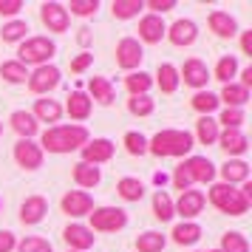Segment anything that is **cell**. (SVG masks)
<instances>
[{
  "mask_svg": "<svg viewBox=\"0 0 252 252\" xmlns=\"http://www.w3.org/2000/svg\"><path fill=\"white\" fill-rule=\"evenodd\" d=\"M88 130L82 125H51L40 139V150L43 153H71V150H80L88 142Z\"/></svg>",
  "mask_w": 252,
  "mask_h": 252,
  "instance_id": "6da1fadb",
  "label": "cell"
},
{
  "mask_svg": "<svg viewBox=\"0 0 252 252\" xmlns=\"http://www.w3.org/2000/svg\"><path fill=\"white\" fill-rule=\"evenodd\" d=\"M195 148V139L190 130H176V127H164L159 130L153 139H148V153L159 156V159H179V156H187L190 150Z\"/></svg>",
  "mask_w": 252,
  "mask_h": 252,
  "instance_id": "7a4b0ae2",
  "label": "cell"
},
{
  "mask_svg": "<svg viewBox=\"0 0 252 252\" xmlns=\"http://www.w3.org/2000/svg\"><path fill=\"white\" fill-rule=\"evenodd\" d=\"M216 179V164L207 156H187L173 173V187L176 190H193V184H213Z\"/></svg>",
  "mask_w": 252,
  "mask_h": 252,
  "instance_id": "3957f363",
  "label": "cell"
},
{
  "mask_svg": "<svg viewBox=\"0 0 252 252\" xmlns=\"http://www.w3.org/2000/svg\"><path fill=\"white\" fill-rule=\"evenodd\" d=\"M210 204L221 210V213H227V216H244L250 210V198L241 193L238 187L218 182L210 187Z\"/></svg>",
  "mask_w": 252,
  "mask_h": 252,
  "instance_id": "277c9868",
  "label": "cell"
},
{
  "mask_svg": "<svg viewBox=\"0 0 252 252\" xmlns=\"http://www.w3.org/2000/svg\"><path fill=\"white\" fill-rule=\"evenodd\" d=\"M17 54L20 60L17 63H23V65H48V60L57 54V46H54V40H48V37H26L20 48H17Z\"/></svg>",
  "mask_w": 252,
  "mask_h": 252,
  "instance_id": "5b68a950",
  "label": "cell"
},
{
  "mask_svg": "<svg viewBox=\"0 0 252 252\" xmlns=\"http://www.w3.org/2000/svg\"><path fill=\"white\" fill-rule=\"evenodd\" d=\"M127 227V213L122 207H94L91 210V232H119Z\"/></svg>",
  "mask_w": 252,
  "mask_h": 252,
  "instance_id": "8992f818",
  "label": "cell"
},
{
  "mask_svg": "<svg viewBox=\"0 0 252 252\" xmlns=\"http://www.w3.org/2000/svg\"><path fill=\"white\" fill-rule=\"evenodd\" d=\"M145 60V48L139 43L136 37H122L116 43V65L125 71H136Z\"/></svg>",
  "mask_w": 252,
  "mask_h": 252,
  "instance_id": "52a82bcc",
  "label": "cell"
},
{
  "mask_svg": "<svg viewBox=\"0 0 252 252\" xmlns=\"http://www.w3.org/2000/svg\"><path fill=\"white\" fill-rule=\"evenodd\" d=\"M60 68L57 65H40V68H34L32 74H29V91L32 94H48V91H54L60 85Z\"/></svg>",
  "mask_w": 252,
  "mask_h": 252,
  "instance_id": "ba28073f",
  "label": "cell"
},
{
  "mask_svg": "<svg viewBox=\"0 0 252 252\" xmlns=\"http://www.w3.org/2000/svg\"><path fill=\"white\" fill-rule=\"evenodd\" d=\"M82 161L85 164H105V161H111L114 159V150H116V145L111 142V139H88L85 145H82Z\"/></svg>",
  "mask_w": 252,
  "mask_h": 252,
  "instance_id": "9c48e42d",
  "label": "cell"
},
{
  "mask_svg": "<svg viewBox=\"0 0 252 252\" xmlns=\"http://www.w3.org/2000/svg\"><path fill=\"white\" fill-rule=\"evenodd\" d=\"M14 161L23 167V170H37L43 167V150L34 139H17L14 145Z\"/></svg>",
  "mask_w": 252,
  "mask_h": 252,
  "instance_id": "30bf717a",
  "label": "cell"
},
{
  "mask_svg": "<svg viewBox=\"0 0 252 252\" xmlns=\"http://www.w3.org/2000/svg\"><path fill=\"white\" fill-rule=\"evenodd\" d=\"M207 80H210V68H207L201 60H195V57H190L182 65V71H179V82L190 85V88H195V91H204Z\"/></svg>",
  "mask_w": 252,
  "mask_h": 252,
  "instance_id": "8fae6325",
  "label": "cell"
},
{
  "mask_svg": "<svg viewBox=\"0 0 252 252\" xmlns=\"http://www.w3.org/2000/svg\"><path fill=\"white\" fill-rule=\"evenodd\" d=\"M40 17H43V26L48 32H57V34L68 32V26H71V17L63 3H43L40 6Z\"/></svg>",
  "mask_w": 252,
  "mask_h": 252,
  "instance_id": "7c38bea8",
  "label": "cell"
},
{
  "mask_svg": "<svg viewBox=\"0 0 252 252\" xmlns=\"http://www.w3.org/2000/svg\"><path fill=\"white\" fill-rule=\"evenodd\" d=\"M63 213L71 218H80V216H91L94 210V198L91 193H85V190H68V193L63 195Z\"/></svg>",
  "mask_w": 252,
  "mask_h": 252,
  "instance_id": "4fadbf2b",
  "label": "cell"
},
{
  "mask_svg": "<svg viewBox=\"0 0 252 252\" xmlns=\"http://www.w3.org/2000/svg\"><path fill=\"white\" fill-rule=\"evenodd\" d=\"M204 204H207V195L201 193V190H184V193L179 195V201H173V210H176L184 221H190V218L201 216Z\"/></svg>",
  "mask_w": 252,
  "mask_h": 252,
  "instance_id": "5bb4252c",
  "label": "cell"
},
{
  "mask_svg": "<svg viewBox=\"0 0 252 252\" xmlns=\"http://www.w3.org/2000/svg\"><path fill=\"white\" fill-rule=\"evenodd\" d=\"M167 40H170L173 46H193L195 43V37H198V26L193 23V20H187V17H182V20H176L173 26H167Z\"/></svg>",
  "mask_w": 252,
  "mask_h": 252,
  "instance_id": "9a60e30c",
  "label": "cell"
},
{
  "mask_svg": "<svg viewBox=\"0 0 252 252\" xmlns=\"http://www.w3.org/2000/svg\"><path fill=\"white\" fill-rule=\"evenodd\" d=\"M63 238H65V244H68V250L85 252V250H91V247H94L96 235H94L85 224H68V227L63 229Z\"/></svg>",
  "mask_w": 252,
  "mask_h": 252,
  "instance_id": "2e32d148",
  "label": "cell"
},
{
  "mask_svg": "<svg viewBox=\"0 0 252 252\" xmlns=\"http://www.w3.org/2000/svg\"><path fill=\"white\" fill-rule=\"evenodd\" d=\"M167 34V26L161 20L159 14H145L142 20H139V43H161Z\"/></svg>",
  "mask_w": 252,
  "mask_h": 252,
  "instance_id": "e0dca14e",
  "label": "cell"
},
{
  "mask_svg": "<svg viewBox=\"0 0 252 252\" xmlns=\"http://www.w3.org/2000/svg\"><path fill=\"white\" fill-rule=\"evenodd\" d=\"M48 213V201L43 195H29L23 204H20V221L23 224H40Z\"/></svg>",
  "mask_w": 252,
  "mask_h": 252,
  "instance_id": "ac0fdd59",
  "label": "cell"
},
{
  "mask_svg": "<svg viewBox=\"0 0 252 252\" xmlns=\"http://www.w3.org/2000/svg\"><path fill=\"white\" fill-rule=\"evenodd\" d=\"M218 145L229 156H244L250 150V139L244 136V130H221L218 133Z\"/></svg>",
  "mask_w": 252,
  "mask_h": 252,
  "instance_id": "d6986e66",
  "label": "cell"
},
{
  "mask_svg": "<svg viewBox=\"0 0 252 252\" xmlns=\"http://www.w3.org/2000/svg\"><path fill=\"white\" fill-rule=\"evenodd\" d=\"M210 32H216L218 37H235L238 34V20L232 17L229 12H221V9H216V12H210Z\"/></svg>",
  "mask_w": 252,
  "mask_h": 252,
  "instance_id": "ffe728a7",
  "label": "cell"
},
{
  "mask_svg": "<svg viewBox=\"0 0 252 252\" xmlns=\"http://www.w3.org/2000/svg\"><path fill=\"white\" fill-rule=\"evenodd\" d=\"M91 108H94V102H91V96H88L85 91H71L68 94L65 111H68L71 119H77V122L88 119V116H91Z\"/></svg>",
  "mask_w": 252,
  "mask_h": 252,
  "instance_id": "44dd1931",
  "label": "cell"
},
{
  "mask_svg": "<svg viewBox=\"0 0 252 252\" xmlns=\"http://www.w3.org/2000/svg\"><path fill=\"white\" fill-rule=\"evenodd\" d=\"M88 91H91V102L96 99L99 105H111L116 99L114 82L105 80V77H91V80H88Z\"/></svg>",
  "mask_w": 252,
  "mask_h": 252,
  "instance_id": "7402d4cb",
  "label": "cell"
},
{
  "mask_svg": "<svg viewBox=\"0 0 252 252\" xmlns=\"http://www.w3.org/2000/svg\"><path fill=\"white\" fill-rule=\"evenodd\" d=\"M221 179H224V184H244L250 182V164L244 159H229L224 167H221Z\"/></svg>",
  "mask_w": 252,
  "mask_h": 252,
  "instance_id": "603a6c76",
  "label": "cell"
},
{
  "mask_svg": "<svg viewBox=\"0 0 252 252\" xmlns=\"http://www.w3.org/2000/svg\"><path fill=\"white\" fill-rule=\"evenodd\" d=\"M9 122H12V127L20 133V139H32V136H37V130H40V122L32 116V111H14V114L9 116Z\"/></svg>",
  "mask_w": 252,
  "mask_h": 252,
  "instance_id": "cb8c5ba5",
  "label": "cell"
},
{
  "mask_svg": "<svg viewBox=\"0 0 252 252\" xmlns=\"http://www.w3.org/2000/svg\"><path fill=\"white\" fill-rule=\"evenodd\" d=\"M218 102H227V108H241L244 111V105L250 102V91L241 88L238 82H227L218 94Z\"/></svg>",
  "mask_w": 252,
  "mask_h": 252,
  "instance_id": "d4e9b609",
  "label": "cell"
},
{
  "mask_svg": "<svg viewBox=\"0 0 252 252\" xmlns=\"http://www.w3.org/2000/svg\"><path fill=\"white\" fill-rule=\"evenodd\" d=\"M37 122H60V116H63V105L57 99H34V111H32Z\"/></svg>",
  "mask_w": 252,
  "mask_h": 252,
  "instance_id": "484cf974",
  "label": "cell"
},
{
  "mask_svg": "<svg viewBox=\"0 0 252 252\" xmlns=\"http://www.w3.org/2000/svg\"><path fill=\"white\" fill-rule=\"evenodd\" d=\"M170 235H173V241H176L179 247H193L204 232H201V227H198L195 221H182V224H176V227H173Z\"/></svg>",
  "mask_w": 252,
  "mask_h": 252,
  "instance_id": "4316f807",
  "label": "cell"
},
{
  "mask_svg": "<svg viewBox=\"0 0 252 252\" xmlns=\"http://www.w3.org/2000/svg\"><path fill=\"white\" fill-rule=\"evenodd\" d=\"M74 182L80 187H85V190H91V187H96L102 182V170L94 167V164H85V161H77L74 164Z\"/></svg>",
  "mask_w": 252,
  "mask_h": 252,
  "instance_id": "83f0119b",
  "label": "cell"
},
{
  "mask_svg": "<svg viewBox=\"0 0 252 252\" xmlns=\"http://www.w3.org/2000/svg\"><path fill=\"white\" fill-rule=\"evenodd\" d=\"M125 88L130 91V96H148V91L153 88V77L145 71H130L125 77Z\"/></svg>",
  "mask_w": 252,
  "mask_h": 252,
  "instance_id": "f1b7e54d",
  "label": "cell"
},
{
  "mask_svg": "<svg viewBox=\"0 0 252 252\" xmlns=\"http://www.w3.org/2000/svg\"><path fill=\"white\" fill-rule=\"evenodd\" d=\"M156 85L161 88V94H176V88H179V68L170 65V63H161L159 71H156Z\"/></svg>",
  "mask_w": 252,
  "mask_h": 252,
  "instance_id": "f546056e",
  "label": "cell"
},
{
  "mask_svg": "<svg viewBox=\"0 0 252 252\" xmlns=\"http://www.w3.org/2000/svg\"><path fill=\"white\" fill-rule=\"evenodd\" d=\"M218 122L213 116H198V122H195V139L201 142V145H216L218 142Z\"/></svg>",
  "mask_w": 252,
  "mask_h": 252,
  "instance_id": "4dcf8cb0",
  "label": "cell"
},
{
  "mask_svg": "<svg viewBox=\"0 0 252 252\" xmlns=\"http://www.w3.org/2000/svg\"><path fill=\"white\" fill-rule=\"evenodd\" d=\"M116 193H119V198H125V201H139L145 195V184L139 182V179H133V176H125V179H119V184H116Z\"/></svg>",
  "mask_w": 252,
  "mask_h": 252,
  "instance_id": "1f68e13d",
  "label": "cell"
},
{
  "mask_svg": "<svg viewBox=\"0 0 252 252\" xmlns=\"http://www.w3.org/2000/svg\"><path fill=\"white\" fill-rule=\"evenodd\" d=\"M153 216L159 218V221H170L176 216V210H173V198L167 190H156L153 193Z\"/></svg>",
  "mask_w": 252,
  "mask_h": 252,
  "instance_id": "d6a6232c",
  "label": "cell"
},
{
  "mask_svg": "<svg viewBox=\"0 0 252 252\" xmlns=\"http://www.w3.org/2000/svg\"><path fill=\"white\" fill-rule=\"evenodd\" d=\"M164 247H167V238H164L161 232H156V229H148V232H142L136 238L139 252H161Z\"/></svg>",
  "mask_w": 252,
  "mask_h": 252,
  "instance_id": "836d02e7",
  "label": "cell"
},
{
  "mask_svg": "<svg viewBox=\"0 0 252 252\" xmlns=\"http://www.w3.org/2000/svg\"><path fill=\"white\" fill-rule=\"evenodd\" d=\"M0 77L6 82H12V85H17V82L29 80V68L17 60H6V63H0Z\"/></svg>",
  "mask_w": 252,
  "mask_h": 252,
  "instance_id": "e575fe53",
  "label": "cell"
},
{
  "mask_svg": "<svg viewBox=\"0 0 252 252\" xmlns=\"http://www.w3.org/2000/svg\"><path fill=\"white\" fill-rule=\"evenodd\" d=\"M145 9L142 0H114L111 3V12H114L116 20H130V17H139V12Z\"/></svg>",
  "mask_w": 252,
  "mask_h": 252,
  "instance_id": "d590c367",
  "label": "cell"
},
{
  "mask_svg": "<svg viewBox=\"0 0 252 252\" xmlns=\"http://www.w3.org/2000/svg\"><path fill=\"white\" fill-rule=\"evenodd\" d=\"M218 252H250V241H247L244 232H235V229L232 232H224Z\"/></svg>",
  "mask_w": 252,
  "mask_h": 252,
  "instance_id": "8d00e7d4",
  "label": "cell"
},
{
  "mask_svg": "<svg viewBox=\"0 0 252 252\" xmlns=\"http://www.w3.org/2000/svg\"><path fill=\"white\" fill-rule=\"evenodd\" d=\"M26 34H29V23L26 20H9V23L0 29L3 43H23Z\"/></svg>",
  "mask_w": 252,
  "mask_h": 252,
  "instance_id": "74e56055",
  "label": "cell"
},
{
  "mask_svg": "<svg viewBox=\"0 0 252 252\" xmlns=\"http://www.w3.org/2000/svg\"><path fill=\"white\" fill-rule=\"evenodd\" d=\"M238 74V60L232 57V54H227V57H221L216 63V71H213V77H216L218 82H232V77Z\"/></svg>",
  "mask_w": 252,
  "mask_h": 252,
  "instance_id": "f35d334b",
  "label": "cell"
},
{
  "mask_svg": "<svg viewBox=\"0 0 252 252\" xmlns=\"http://www.w3.org/2000/svg\"><path fill=\"white\" fill-rule=\"evenodd\" d=\"M218 94H213V91H195V96H193V108L198 111L201 116H210L213 111H218Z\"/></svg>",
  "mask_w": 252,
  "mask_h": 252,
  "instance_id": "ab89813d",
  "label": "cell"
},
{
  "mask_svg": "<svg viewBox=\"0 0 252 252\" xmlns=\"http://www.w3.org/2000/svg\"><path fill=\"white\" fill-rule=\"evenodd\" d=\"M244 119H247V116H244V111H241V108H224L216 122H218V125H224V130H241Z\"/></svg>",
  "mask_w": 252,
  "mask_h": 252,
  "instance_id": "60d3db41",
  "label": "cell"
},
{
  "mask_svg": "<svg viewBox=\"0 0 252 252\" xmlns=\"http://www.w3.org/2000/svg\"><path fill=\"white\" fill-rule=\"evenodd\" d=\"M125 150L130 156H145V153H148V139L142 136V133H136V130H127L125 133Z\"/></svg>",
  "mask_w": 252,
  "mask_h": 252,
  "instance_id": "b9f144b4",
  "label": "cell"
},
{
  "mask_svg": "<svg viewBox=\"0 0 252 252\" xmlns=\"http://www.w3.org/2000/svg\"><path fill=\"white\" fill-rule=\"evenodd\" d=\"M14 250L17 252H54V247H51L46 238H40V235H29V238H23Z\"/></svg>",
  "mask_w": 252,
  "mask_h": 252,
  "instance_id": "7bdbcfd3",
  "label": "cell"
},
{
  "mask_svg": "<svg viewBox=\"0 0 252 252\" xmlns=\"http://www.w3.org/2000/svg\"><path fill=\"white\" fill-rule=\"evenodd\" d=\"M127 111L133 116H150L156 111V102H153L150 96H130V99H127Z\"/></svg>",
  "mask_w": 252,
  "mask_h": 252,
  "instance_id": "ee69618b",
  "label": "cell"
},
{
  "mask_svg": "<svg viewBox=\"0 0 252 252\" xmlns=\"http://www.w3.org/2000/svg\"><path fill=\"white\" fill-rule=\"evenodd\" d=\"M68 9H71V14H77V17H91V14L99 9V3H96V0H71ZM68 9H65V12H68Z\"/></svg>",
  "mask_w": 252,
  "mask_h": 252,
  "instance_id": "f6af8a7d",
  "label": "cell"
},
{
  "mask_svg": "<svg viewBox=\"0 0 252 252\" xmlns=\"http://www.w3.org/2000/svg\"><path fill=\"white\" fill-rule=\"evenodd\" d=\"M145 9H150V14H164V12H170V9H176V0H148L145 3Z\"/></svg>",
  "mask_w": 252,
  "mask_h": 252,
  "instance_id": "bcb514c9",
  "label": "cell"
},
{
  "mask_svg": "<svg viewBox=\"0 0 252 252\" xmlns=\"http://www.w3.org/2000/svg\"><path fill=\"white\" fill-rule=\"evenodd\" d=\"M91 63H94V54H88V51H85V54H80V57L71 60V71H74V74H82V71L88 68Z\"/></svg>",
  "mask_w": 252,
  "mask_h": 252,
  "instance_id": "7dc6e473",
  "label": "cell"
},
{
  "mask_svg": "<svg viewBox=\"0 0 252 252\" xmlns=\"http://www.w3.org/2000/svg\"><path fill=\"white\" fill-rule=\"evenodd\" d=\"M14 247H17L14 232H9V229H0V252H14Z\"/></svg>",
  "mask_w": 252,
  "mask_h": 252,
  "instance_id": "c3c4849f",
  "label": "cell"
},
{
  "mask_svg": "<svg viewBox=\"0 0 252 252\" xmlns=\"http://www.w3.org/2000/svg\"><path fill=\"white\" fill-rule=\"evenodd\" d=\"M23 6H26L23 0H0V14L12 17V14H17L20 9H23Z\"/></svg>",
  "mask_w": 252,
  "mask_h": 252,
  "instance_id": "681fc988",
  "label": "cell"
},
{
  "mask_svg": "<svg viewBox=\"0 0 252 252\" xmlns=\"http://www.w3.org/2000/svg\"><path fill=\"white\" fill-rule=\"evenodd\" d=\"M241 51L244 54H252V32H244L241 34Z\"/></svg>",
  "mask_w": 252,
  "mask_h": 252,
  "instance_id": "f907efd6",
  "label": "cell"
},
{
  "mask_svg": "<svg viewBox=\"0 0 252 252\" xmlns=\"http://www.w3.org/2000/svg\"><path fill=\"white\" fill-rule=\"evenodd\" d=\"M238 85L250 91V85H252V65H250V68H244V71H241V82H238Z\"/></svg>",
  "mask_w": 252,
  "mask_h": 252,
  "instance_id": "816d5d0a",
  "label": "cell"
},
{
  "mask_svg": "<svg viewBox=\"0 0 252 252\" xmlns=\"http://www.w3.org/2000/svg\"><path fill=\"white\" fill-rule=\"evenodd\" d=\"M77 40H80V46H88V43H91V29H80Z\"/></svg>",
  "mask_w": 252,
  "mask_h": 252,
  "instance_id": "f5cc1de1",
  "label": "cell"
},
{
  "mask_svg": "<svg viewBox=\"0 0 252 252\" xmlns=\"http://www.w3.org/2000/svg\"><path fill=\"white\" fill-rule=\"evenodd\" d=\"M204 252H218V250H204Z\"/></svg>",
  "mask_w": 252,
  "mask_h": 252,
  "instance_id": "db71d44e",
  "label": "cell"
},
{
  "mask_svg": "<svg viewBox=\"0 0 252 252\" xmlns=\"http://www.w3.org/2000/svg\"><path fill=\"white\" fill-rule=\"evenodd\" d=\"M0 133H3V122H0Z\"/></svg>",
  "mask_w": 252,
  "mask_h": 252,
  "instance_id": "11a10c76",
  "label": "cell"
},
{
  "mask_svg": "<svg viewBox=\"0 0 252 252\" xmlns=\"http://www.w3.org/2000/svg\"><path fill=\"white\" fill-rule=\"evenodd\" d=\"M68 252H74V250H68Z\"/></svg>",
  "mask_w": 252,
  "mask_h": 252,
  "instance_id": "9f6ffc18",
  "label": "cell"
}]
</instances>
